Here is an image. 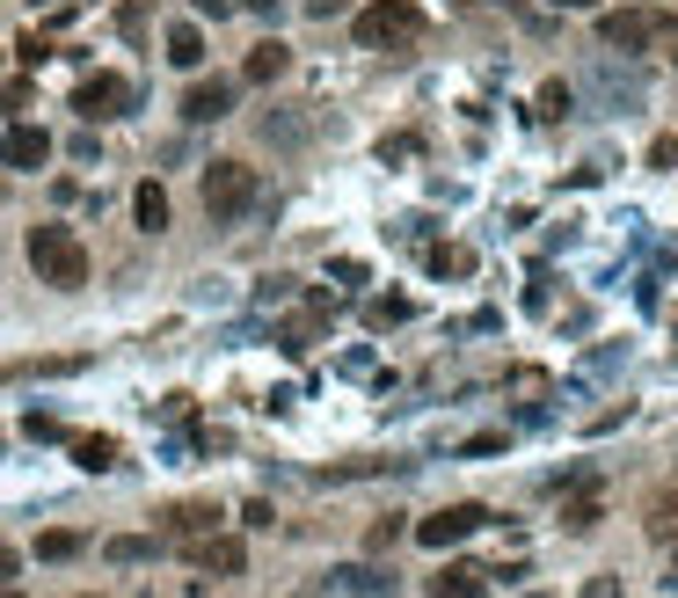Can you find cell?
Instances as JSON below:
<instances>
[{
	"label": "cell",
	"instance_id": "cell-34",
	"mask_svg": "<svg viewBox=\"0 0 678 598\" xmlns=\"http://www.w3.org/2000/svg\"><path fill=\"white\" fill-rule=\"evenodd\" d=\"M0 598H15V591H8V584H0Z\"/></svg>",
	"mask_w": 678,
	"mask_h": 598
},
{
	"label": "cell",
	"instance_id": "cell-5",
	"mask_svg": "<svg viewBox=\"0 0 678 598\" xmlns=\"http://www.w3.org/2000/svg\"><path fill=\"white\" fill-rule=\"evenodd\" d=\"M132 102H139V88H132L124 73H88V81L73 88V110H81L88 124H110V118H124Z\"/></svg>",
	"mask_w": 678,
	"mask_h": 598
},
{
	"label": "cell",
	"instance_id": "cell-3",
	"mask_svg": "<svg viewBox=\"0 0 678 598\" xmlns=\"http://www.w3.org/2000/svg\"><path fill=\"white\" fill-rule=\"evenodd\" d=\"M256 197H263V183H256L248 161H212L205 168V212L212 219H242Z\"/></svg>",
	"mask_w": 678,
	"mask_h": 598
},
{
	"label": "cell",
	"instance_id": "cell-31",
	"mask_svg": "<svg viewBox=\"0 0 678 598\" xmlns=\"http://www.w3.org/2000/svg\"><path fill=\"white\" fill-rule=\"evenodd\" d=\"M0 576H15V548H0Z\"/></svg>",
	"mask_w": 678,
	"mask_h": 598
},
{
	"label": "cell",
	"instance_id": "cell-2",
	"mask_svg": "<svg viewBox=\"0 0 678 598\" xmlns=\"http://www.w3.org/2000/svg\"><path fill=\"white\" fill-rule=\"evenodd\" d=\"M29 270L45 285L73 292V285H88V248L73 241V227H29Z\"/></svg>",
	"mask_w": 678,
	"mask_h": 598
},
{
	"label": "cell",
	"instance_id": "cell-28",
	"mask_svg": "<svg viewBox=\"0 0 678 598\" xmlns=\"http://www.w3.org/2000/svg\"><path fill=\"white\" fill-rule=\"evenodd\" d=\"M577 598H620V576H591V584H583Z\"/></svg>",
	"mask_w": 678,
	"mask_h": 598
},
{
	"label": "cell",
	"instance_id": "cell-15",
	"mask_svg": "<svg viewBox=\"0 0 678 598\" xmlns=\"http://www.w3.org/2000/svg\"><path fill=\"white\" fill-rule=\"evenodd\" d=\"M73 460H81L88 475H110V467H118V438H73Z\"/></svg>",
	"mask_w": 678,
	"mask_h": 598
},
{
	"label": "cell",
	"instance_id": "cell-1",
	"mask_svg": "<svg viewBox=\"0 0 678 598\" xmlns=\"http://www.w3.org/2000/svg\"><path fill=\"white\" fill-rule=\"evenodd\" d=\"M358 45L365 51H416L423 45V8L416 0H372V8H358Z\"/></svg>",
	"mask_w": 678,
	"mask_h": 598
},
{
	"label": "cell",
	"instance_id": "cell-21",
	"mask_svg": "<svg viewBox=\"0 0 678 598\" xmlns=\"http://www.w3.org/2000/svg\"><path fill=\"white\" fill-rule=\"evenodd\" d=\"M562 526H569V533H591V526H599V497H577L569 511H562Z\"/></svg>",
	"mask_w": 678,
	"mask_h": 598
},
{
	"label": "cell",
	"instance_id": "cell-16",
	"mask_svg": "<svg viewBox=\"0 0 678 598\" xmlns=\"http://www.w3.org/2000/svg\"><path fill=\"white\" fill-rule=\"evenodd\" d=\"M153 548H161V540H139V533H124V540H110V562H118V570H132V562H153Z\"/></svg>",
	"mask_w": 678,
	"mask_h": 598
},
{
	"label": "cell",
	"instance_id": "cell-24",
	"mask_svg": "<svg viewBox=\"0 0 678 598\" xmlns=\"http://www.w3.org/2000/svg\"><path fill=\"white\" fill-rule=\"evenodd\" d=\"M431 270H445V278H467V270H474V256H467V248H437Z\"/></svg>",
	"mask_w": 678,
	"mask_h": 598
},
{
	"label": "cell",
	"instance_id": "cell-26",
	"mask_svg": "<svg viewBox=\"0 0 678 598\" xmlns=\"http://www.w3.org/2000/svg\"><path fill=\"white\" fill-rule=\"evenodd\" d=\"M650 168H678V132H664V139L650 146Z\"/></svg>",
	"mask_w": 678,
	"mask_h": 598
},
{
	"label": "cell",
	"instance_id": "cell-32",
	"mask_svg": "<svg viewBox=\"0 0 678 598\" xmlns=\"http://www.w3.org/2000/svg\"><path fill=\"white\" fill-rule=\"evenodd\" d=\"M664 591H678V554H671V570H664Z\"/></svg>",
	"mask_w": 678,
	"mask_h": 598
},
{
	"label": "cell",
	"instance_id": "cell-12",
	"mask_svg": "<svg viewBox=\"0 0 678 598\" xmlns=\"http://www.w3.org/2000/svg\"><path fill=\"white\" fill-rule=\"evenodd\" d=\"M132 212H139L146 234H161V227H169V191H161V183H139V191H132Z\"/></svg>",
	"mask_w": 678,
	"mask_h": 598
},
{
	"label": "cell",
	"instance_id": "cell-13",
	"mask_svg": "<svg viewBox=\"0 0 678 598\" xmlns=\"http://www.w3.org/2000/svg\"><path fill=\"white\" fill-rule=\"evenodd\" d=\"M212 526H219L212 503H175V511H169V533H175V540H197V533H212Z\"/></svg>",
	"mask_w": 678,
	"mask_h": 598
},
{
	"label": "cell",
	"instance_id": "cell-20",
	"mask_svg": "<svg viewBox=\"0 0 678 598\" xmlns=\"http://www.w3.org/2000/svg\"><path fill=\"white\" fill-rule=\"evenodd\" d=\"M650 533L656 540H678V503L671 497H650Z\"/></svg>",
	"mask_w": 678,
	"mask_h": 598
},
{
	"label": "cell",
	"instance_id": "cell-25",
	"mask_svg": "<svg viewBox=\"0 0 678 598\" xmlns=\"http://www.w3.org/2000/svg\"><path fill=\"white\" fill-rule=\"evenodd\" d=\"M540 118H569V88H562V81L540 88Z\"/></svg>",
	"mask_w": 678,
	"mask_h": 598
},
{
	"label": "cell",
	"instance_id": "cell-17",
	"mask_svg": "<svg viewBox=\"0 0 678 598\" xmlns=\"http://www.w3.org/2000/svg\"><path fill=\"white\" fill-rule=\"evenodd\" d=\"M37 554H45V562H73V554H81V533H66V526L37 533Z\"/></svg>",
	"mask_w": 678,
	"mask_h": 598
},
{
	"label": "cell",
	"instance_id": "cell-11",
	"mask_svg": "<svg viewBox=\"0 0 678 598\" xmlns=\"http://www.w3.org/2000/svg\"><path fill=\"white\" fill-rule=\"evenodd\" d=\"M169 66H183V73L205 66V29H197V23H175L169 29Z\"/></svg>",
	"mask_w": 678,
	"mask_h": 598
},
{
	"label": "cell",
	"instance_id": "cell-22",
	"mask_svg": "<svg viewBox=\"0 0 678 598\" xmlns=\"http://www.w3.org/2000/svg\"><path fill=\"white\" fill-rule=\"evenodd\" d=\"M343 591H394V576H380V570H343Z\"/></svg>",
	"mask_w": 678,
	"mask_h": 598
},
{
	"label": "cell",
	"instance_id": "cell-9",
	"mask_svg": "<svg viewBox=\"0 0 678 598\" xmlns=\"http://www.w3.org/2000/svg\"><path fill=\"white\" fill-rule=\"evenodd\" d=\"M226 110H234V81H197L190 96H183V118L190 124H219Z\"/></svg>",
	"mask_w": 678,
	"mask_h": 598
},
{
	"label": "cell",
	"instance_id": "cell-10",
	"mask_svg": "<svg viewBox=\"0 0 678 598\" xmlns=\"http://www.w3.org/2000/svg\"><path fill=\"white\" fill-rule=\"evenodd\" d=\"M423 591H431V598H482L489 584H482V570H474V562H445Z\"/></svg>",
	"mask_w": 678,
	"mask_h": 598
},
{
	"label": "cell",
	"instance_id": "cell-7",
	"mask_svg": "<svg viewBox=\"0 0 678 598\" xmlns=\"http://www.w3.org/2000/svg\"><path fill=\"white\" fill-rule=\"evenodd\" d=\"M190 562L205 576H242L248 570V548H242V540H226V533H197V540H190Z\"/></svg>",
	"mask_w": 678,
	"mask_h": 598
},
{
	"label": "cell",
	"instance_id": "cell-27",
	"mask_svg": "<svg viewBox=\"0 0 678 598\" xmlns=\"http://www.w3.org/2000/svg\"><path fill=\"white\" fill-rule=\"evenodd\" d=\"M15 59H23V66H37V59H51V45H45V37H37V29H29L23 45H15Z\"/></svg>",
	"mask_w": 678,
	"mask_h": 598
},
{
	"label": "cell",
	"instance_id": "cell-19",
	"mask_svg": "<svg viewBox=\"0 0 678 598\" xmlns=\"http://www.w3.org/2000/svg\"><path fill=\"white\" fill-rule=\"evenodd\" d=\"M599 88H606L613 102H642V81H634V73H613V66H599Z\"/></svg>",
	"mask_w": 678,
	"mask_h": 598
},
{
	"label": "cell",
	"instance_id": "cell-23",
	"mask_svg": "<svg viewBox=\"0 0 678 598\" xmlns=\"http://www.w3.org/2000/svg\"><path fill=\"white\" fill-rule=\"evenodd\" d=\"M394 540H402V518H394V511H387V518H380L372 533H365V548H372V554H387Z\"/></svg>",
	"mask_w": 678,
	"mask_h": 598
},
{
	"label": "cell",
	"instance_id": "cell-8",
	"mask_svg": "<svg viewBox=\"0 0 678 598\" xmlns=\"http://www.w3.org/2000/svg\"><path fill=\"white\" fill-rule=\"evenodd\" d=\"M45 161H51V132H37V124H8L0 168H45Z\"/></svg>",
	"mask_w": 678,
	"mask_h": 598
},
{
	"label": "cell",
	"instance_id": "cell-4",
	"mask_svg": "<svg viewBox=\"0 0 678 598\" xmlns=\"http://www.w3.org/2000/svg\"><path fill=\"white\" fill-rule=\"evenodd\" d=\"M671 29L678 23L664 8H613V15H599V37H606L613 51H650V45H664Z\"/></svg>",
	"mask_w": 678,
	"mask_h": 598
},
{
	"label": "cell",
	"instance_id": "cell-33",
	"mask_svg": "<svg viewBox=\"0 0 678 598\" xmlns=\"http://www.w3.org/2000/svg\"><path fill=\"white\" fill-rule=\"evenodd\" d=\"M555 8H599V0H555Z\"/></svg>",
	"mask_w": 678,
	"mask_h": 598
},
{
	"label": "cell",
	"instance_id": "cell-14",
	"mask_svg": "<svg viewBox=\"0 0 678 598\" xmlns=\"http://www.w3.org/2000/svg\"><path fill=\"white\" fill-rule=\"evenodd\" d=\"M285 66H292V51L278 45V37H263V45L248 51V81H278V73H285Z\"/></svg>",
	"mask_w": 678,
	"mask_h": 598
},
{
	"label": "cell",
	"instance_id": "cell-29",
	"mask_svg": "<svg viewBox=\"0 0 678 598\" xmlns=\"http://www.w3.org/2000/svg\"><path fill=\"white\" fill-rule=\"evenodd\" d=\"M248 15H278V0H242Z\"/></svg>",
	"mask_w": 678,
	"mask_h": 598
},
{
	"label": "cell",
	"instance_id": "cell-30",
	"mask_svg": "<svg viewBox=\"0 0 678 598\" xmlns=\"http://www.w3.org/2000/svg\"><path fill=\"white\" fill-rule=\"evenodd\" d=\"M197 8H205V15H226V8H234V0H197Z\"/></svg>",
	"mask_w": 678,
	"mask_h": 598
},
{
	"label": "cell",
	"instance_id": "cell-18",
	"mask_svg": "<svg viewBox=\"0 0 678 598\" xmlns=\"http://www.w3.org/2000/svg\"><path fill=\"white\" fill-rule=\"evenodd\" d=\"M409 300H394V292H387V300H365V321H372V329H394V321H409Z\"/></svg>",
	"mask_w": 678,
	"mask_h": 598
},
{
	"label": "cell",
	"instance_id": "cell-6",
	"mask_svg": "<svg viewBox=\"0 0 678 598\" xmlns=\"http://www.w3.org/2000/svg\"><path fill=\"white\" fill-rule=\"evenodd\" d=\"M482 518H489L482 503H445V511H431V518L416 526V540H423V548H437V554H445V548H460V540H467V533H474V526H482Z\"/></svg>",
	"mask_w": 678,
	"mask_h": 598
}]
</instances>
